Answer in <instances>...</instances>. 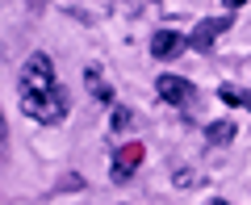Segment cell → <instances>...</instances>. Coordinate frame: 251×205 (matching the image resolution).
Segmentation results:
<instances>
[{"label":"cell","instance_id":"obj_1","mask_svg":"<svg viewBox=\"0 0 251 205\" xmlns=\"http://www.w3.org/2000/svg\"><path fill=\"white\" fill-rule=\"evenodd\" d=\"M21 109L42 126H59L67 117V92L54 80V67L42 51L21 63Z\"/></svg>","mask_w":251,"mask_h":205},{"label":"cell","instance_id":"obj_2","mask_svg":"<svg viewBox=\"0 0 251 205\" xmlns=\"http://www.w3.org/2000/svg\"><path fill=\"white\" fill-rule=\"evenodd\" d=\"M230 26H234V17H230V13L197 21V26H193V34H188V46H193V51H209V46H214V42H218V38H222Z\"/></svg>","mask_w":251,"mask_h":205},{"label":"cell","instance_id":"obj_3","mask_svg":"<svg viewBox=\"0 0 251 205\" xmlns=\"http://www.w3.org/2000/svg\"><path fill=\"white\" fill-rule=\"evenodd\" d=\"M155 92H159L168 105H176V109L193 105V97H197V88H193L184 76H159V80H155Z\"/></svg>","mask_w":251,"mask_h":205},{"label":"cell","instance_id":"obj_4","mask_svg":"<svg viewBox=\"0 0 251 205\" xmlns=\"http://www.w3.org/2000/svg\"><path fill=\"white\" fill-rule=\"evenodd\" d=\"M138 163H143V143H130V147H122V151L113 155V184H126V180L138 172Z\"/></svg>","mask_w":251,"mask_h":205},{"label":"cell","instance_id":"obj_5","mask_svg":"<svg viewBox=\"0 0 251 205\" xmlns=\"http://www.w3.org/2000/svg\"><path fill=\"white\" fill-rule=\"evenodd\" d=\"M188 51V38L176 34V29H159V34L151 38V54L155 59H176V54Z\"/></svg>","mask_w":251,"mask_h":205},{"label":"cell","instance_id":"obj_6","mask_svg":"<svg viewBox=\"0 0 251 205\" xmlns=\"http://www.w3.org/2000/svg\"><path fill=\"white\" fill-rule=\"evenodd\" d=\"M84 84H88V92L100 101V105H113V88H109V80H105L100 67H88V72H84Z\"/></svg>","mask_w":251,"mask_h":205},{"label":"cell","instance_id":"obj_7","mask_svg":"<svg viewBox=\"0 0 251 205\" xmlns=\"http://www.w3.org/2000/svg\"><path fill=\"white\" fill-rule=\"evenodd\" d=\"M205 138H209L214 147H226V143L234 138V122H230V117H222V122H209V126H205Z\"/></svg>","mask_w":251,"mask_h":205},{"label":"cell","instance_id":"obj_8","mask_svg":"<svg viewBox=\"0 0 251 205\" xmlns=\"http://www.w3.org/2000/svg\"><path fill=\"white\" fill-rule=\"evenodd\" d=\"M218 97H222L226 105H243V109H251V92L234 88V84H222V88H218Z\"/></svg>","mask_w":251,"mask_h":205},{"label":"cell","instance_id":"obj_9","mask_svg":"<svg viewBox=\"0 0 251 205\" xmlns=\"http://www.w3.org/2000/svg\"><path fill=\"white\" fill-rule=\"evenodd\" d=\"M172 180H176L180 188H188V184H201V176H197L193 168H176V176H172Z\"/></svg>","mask_w":251,"mask_h":205},{"label":"cell","instance_id":"obj_10","mask_svg":"<svg viewBox=\"0 0 251 205\" xmlns=\"http://www.w3.org/2000/svg\"><path fill=\"white\" fill-rule=\"evenodd\" d=\"M130 126V109H113V130H126Z\"/></svg>","mask_w":251,"mask_h":205},{"label":"cell","instance_id":"obj_11","mask_svg":"<svg viewBox=\"0 0 251 205\" xmlns=\"http://www.w3.org/2000/svg\"><path fill=\"white\" fill-rule=\"evenodd\" d=\"M222 4H230V9H239V4H247V0H222Z\"/></svg>","mask_w":251,"mask_h":205},{"label":"cell","instance_id":"obj_12","mask_svg":"<svg viewBox=\"0 0 251 205\" xmlns=\"http://www.w3.org/2000/svg\"><path fill=\"white\" fill-rule=\"evenodd\" d=\"M214 205H226V201H214Z\"/></svg>","mask_w":251,"mask_h":205}]
</instances>
